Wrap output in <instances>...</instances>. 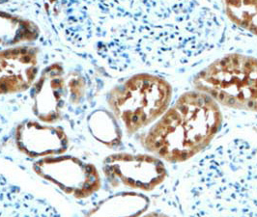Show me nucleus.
<instances>
[{
  "label": "nucleus",
  "mask_w": 257,
  "mask_h": 217,
  "mask_svg": "<svg viewBox=\"0 0 257 217\" xmlns=\"http://www.w3.org/2000/svg\"><path fill=\"white\" fill-rule=\"evenodd\" d=\"M176 189L191 217H257V144L220 145L184 174Z\"/></svg>",
  "instance_id": "f257e3e1"
},
{
  "label": "nucleus",
  "mask_w": 257,
  "mask_h": 217,
  "mask_svg": "<svg viewBox=\"0 0 257 217\" xmlns=\"http://www.w3.org/2000/svg\"><path fill=\"white\" fill-rule=\"evenodd\" d=\"M221 123L216 101L201 92L186 93L149 130L144 146L167 162H185L209 146Z\"/></svg>",
  "instance_id": "f03ea898"
},
{
  "label": "nucleus",
  "mask_w": 257,
  "mask_h": 217,
  "mask_svg": "<svg viewBox=\"0 0 257 217\" xmlns=\"http://www.w3.org/2000/svg\"><path fill=\"white\" fill-rule=\"evenodd\" d=\"M195 89L233 109L257 113V59L229 54L200 72Z\"/></svg>",
  "instance_id": "7ed1b4c3"
},
{
  "label": "nucleus",
  "mask_w": 257,
  "mask_h": 217,
  "mask_svg": "<svg viewBox=\"0 0 257 217\" xmlns=\"http://www.w3.org/2000/svg\"><path fill=\"white\" fill-rule=\"evenodd\" d=\"M172 88L161 77L140 75L133 77L114 94L111 106L116 116L133 133L153 123L167 111Z\"/></svg>",
  "instance_id": "20e7f679"
},
{
  "label": "nucleus",
  "mask_w": 257,
  "mask_h": 217,
  "mask_svg": "<svg viewBox=\"0 0 257 217\" xmlns=\"http://www.w3.org/2000/svg\"><path fill=\"white\" fill-rule=\"evenodd\" d=\"M103 170L113 185L149 191L167 177V169L159 157L146 154H113L105 159Z\"/></svg>",
  "instance_id": "39448f33"
},
{
  "label": "nucleus",
  "mask_w": 257,
  "mask_h": 217,
  "mask_svg": "<svg viewBox=\"0 0 257 217\" xmlns=\"http://www.w3.org/2000/svg\"><path fill=\"white\" fill-rule=\"evenodd\" d=\"M35 169L40 176L76 197H86L100 187L97 170L72 156L43 159Z\"/></svg>",
  "instance_id": "423d86ee"
},
{
  "label": "nucleus",
  "mask_w": 257,
  "mask_h": 217,
  "mask_svg": "<svg viewBox=\"0 0 257 217\" xmlns=\"http://www.w3.org/2000/svg\"><path fill=\"white\" fill-rule=\"evenodd\" d=\"M0 217H60L47 202L0 180Z\"/></svg>",
  "instance_id": "0eeeda50"
},
{
  "label": "nucleus",
  "mask_w": 257,
  "mask_h": 217,
  "mask_svg": "<svg viewBox=\"0 0 257 217\" xmlns=\"http://www.w3.org/2000/svg\"><path fill=\"white\" fill-rule=\"evenodd\" d=\"M18 142L21 149L32 156L61 153L66 147L64 134L60 130L34 123L20 128Z\"/></svg>",
  "instance_id": "6e6552de"
},
{
  "label": "nucleus",
  "mask_w": 257,
  "mask_h": 217,
  "mask_svg": "<svg viewBox=\"0 0 257 217\" xmlns=\"http://www.w3.org/2000/svg\"><path fill=\"white\" fill-rule=\"evenodd\" d=\"M148 199L136 193L117 195L92 209L86 217H137L148 206Z\"/></svg>",
  "instance_id": "1a4fd4ad"
},
{
  "label": "nucleus",
  "mask_w": 257,
  "mask_h": 217,
  "mask_svg": "<svg viewBox=\"0 0 257 217\" xmlns=\"http://www.w3.org/2000/svg\"><path fill=\"white\" fill-rule=\"evenodd\" d=\"M222 5L233 24L257 35V1H227Z\"/></svg>",
  "instance_id": "9d476101"
},
{
  "label": "nucleus",
  "mask_w": 257,
  "mask_h": 217,
  "mask_svg": "<svg viewBox=\"0 0 257 217\" xmlns=\"http://www.w3.org/2000/svg\"><path fill=\"white\" fill-rule=\"evenodd\" d=\"M142 217H168L164 213H161V212H150L148 214H145Z\"/></svg>",
  "instance_id": "9b49d317"
}]
</instances>
